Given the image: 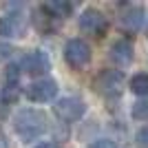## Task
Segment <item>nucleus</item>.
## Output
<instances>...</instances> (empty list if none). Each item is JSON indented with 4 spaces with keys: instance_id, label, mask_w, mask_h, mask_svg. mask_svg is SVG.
I'll return each mask as SVG.
<instances>
[{
    "instance_id": "obj_1",
    "label": "nucleus",
    "mask_w": 148,
    "mask_h": 148,
    "mask_svg": "<svg viewBox=\"0 0 148 148\" xmlns=\"http://www.w3.org/2000/svg\"><path fill=\"white\" fill-rule=\"evenodd\" d=\"M13 128L25 142H31L49 130V117L44 111L38 108H22L13 115Z\"/></svg>"
},
{
    "instance_id": "obj_2",
    "label": "nucleus",
    "mask_w": 148,
    "mask_h": 148,
    "mask_svg": "<svg viewBox=\"0 0 148 148\" xmlns=\"http://www.w3.org/2000/svg\"><path fill=\"white\" fill-rule=\"evenodd\" d=\"M77 25H80V31L84 36H91V38H104L106 31H108V20L102 11L97 9H84L80 13V20H77Z\"/></svg>"
},
{
    "instance_id": "obj_3",
    "label": "nucleus",
    "mask_w": 148,
    "mask_h": 148,
    "mask_svg": "<svg viewBox=\"0 0 148 148\" xmlns=\"http://www.w3.org/2000/svg\"><path fill=\"white\" fill-rule=\"evenodd\" d=\"M91 56H93L91 47H88L82 38L69 40L66 47H64V60H66V64L71 69H75V71H80V69L86 66L88 62H91Z\"/></svg>"
},
{
    "instance_id": "obj_4",
    "label": "nucleus",
    "mask_w": 148,
    "mask_h": 148,
    "mask_svg": "<svg viewBox=\"0 0 148 148\" xmlns=\"http://www.w3.org/2000/svg\"><path fill=\"white\" fill-rule=\"evenodd\" d=\"M27 31V16L22 11H9L0 16V38H22Z\"/></svg>"
},
{
    "instance_id": "obj_5",
    "label": "nucleus",
    "mask_w": 148,
    "mask_h": 148,
    "mask_svg": "<svg viewBox=\"0 0 148 148\" xmlns=\"http://www.w3.org/2000/svg\"><path fill=\"white\" fill-rule=\"evenodd\" d=\"M53 113H56L62 122H77V119L84 117L86 104H84L80 97H62V99L56 102Z\"/></svg>"
},
{
    "instance_id": "obj_6",
    "label": "nucleus",
    "mask_w": 148,
    "mask_h": 148,
    "mask_svg": "<svg viewBox=\"0 0 148 148\" xmlns=\"http://www.w3.org/2000/svg\"><path fill=\"white\" fill-rule=\"evenodd\" d=\"M18 69H22L27 75H44L51 69V60L44 51L33 49V51H29V53L22 56V62H20ZM22 71H20V73H22Z\"/></svg>"
},
{
    "instance_id": "obj_7",
    "label": "nucleus",
    "mask_w": 148,
    "mask_h": 148,
    "mask_svg": "<svg viewBox=\"0 0 148 148\" xmlns=\"http://www.w3.org/2000/svg\"><path fill=\"white\" fill-rule=\"evenodd\" d=\"M58 95V82L51 80V77H42V80H36L33 84L27 86V97L36 104H44V102H51V99Z\"/></svg>"
},
{
    "instance_id": "obj_8",
    "label": "nucleus",
    "mask_w": 148,
    "mask_h": 148,
    "mask_svg": "<svg viewBox=\"0 0 148 148\" xmlns=\"http://www.w3.org/2000/svg\"><path fill=\"white\" fill-rule=\"evenodd\" d=\"M122 84H124V75L122 71H111L106 69L95 77V91L106 95V97H113V95H119L122 91Z\"/></svg>"
},
{
    "instance_id": "obj_9",
    "label": "nucleus",
    "mask_w": 148,
    "mask_h": 148,
    "mask_svg": "<svg viewBox=\"0 0 148 148\" xmlns=\"http://www.w3.org/2000/svg\"><path fill=\"white\" fill-rule=\"evenodd\" d=\"M0 84H2V99L16 102L20 95V69L16 64H7L0 75Z\"/></svg>"
},
{
    "instance_id": "obj_10",
    "label": "nucleus",
    "mask_w": 148,
    "mask_h": 148,
    "mask_svg": "<svg viewBox=\"0 0 148 148\" xmlns=\"http://www.w3.org/2000/svg\"><path fill=\"white\" fill-rule=\"evenodd\" d=\"M111 60L117 64V66H128L133 58H135V49H133V42L130 40H117V42L111 44Z\"/></svg>"
},
{
    "instance_id": "obj_11",
    "label": "nucleus",
    "mask_w": 148,
    "mask_h": 148,
    "mask_svg": "<svg viewBox=\"0 0 148 148\" xmlns=\"http://www.w3.org/2000/svg\"><path fill=\"white\" fill-rule=\"evenodd\" d=\"M144 9L142 7H128L126 11L122 13V25L126 31H133V33H137V31L142 29L144 25Z\"/></svg>"
},
{
    "instance_id": "obj_12",
    "label": "nucleus",
    "mask_w": 148,
    "mask_h": 148,
    "mask_svg": "<svg viewBox=\"0 0 148 148\" xmlns=\"http://www.w3.org/2000/svg\"><path fill=\"white\" fill-rule=\"evenodd\" d=\"M42 9L49 13L51 18H69L73 13V5L66 2V0H49V2L42 5Z\"/></svg>"
},
{
    "instance_id": "obj_13",
    "label": "nucleus",
    "mask_w": 148,
    "mask_h": 148,
    "mask_svg": "<svg viewBox=\"0 0 148 148\" xmlns=\"http://www.w3.org/2000/svg\"><path fill=\"white\" fill-rule=\"evenodd\" d=\"M130 91L135 93V95H146L148 91V77L146 73H137L130 77Z\"/></svg>"
},
{
    "instance_id": "obj_14",
    "label": "nucleus",
    "mask_w": 148,
    "mask_h": 148,
    "mask_svg": "<svg viewBox=\"0 0 148 148\" xmlns=\"http://www.w3.org/2000/svg\"><path fill=\"white\" fill-rule=\"evenodd\" d=\"M146 111H148V104L144 102V99H139V102H135V104H133V108H130V115H133V119H139V122H144V119H146Z\"/></svg>"
},
{
    "instance_id": "obj_15",
    "label": "nucleus",
    "mask_w": 148,
    "mask_h": 148,
    "mask_svg": "<svg viewBox=\"0 0 148 148\" xmlns=\"http://www.w3.org/2000/svg\"><path fill=\"white\" fill-rule=\"evenodd\" d=\"M88 148H115V142H111V139H95V142L88 144Z\"/></svg>"
},
{
    "instance_id": "obj_16",
    "label": "nucleus",
    "mask_w": 148,
    "mask_h": 148,
    "mask_svg": "<svg viewBox=\"0 0 148 148\" xmlns=\"http://www.w3.org/2000/svg\"><path fill=\"white\" fill-rule=\"evenodd\" d=\"M135 142H137V148H146V128H139V130H137Z\"/></svg>"
},
{
    "instance_id": "obj_17",
    "label": "nucleus",
    "mask_w": 148,
    "mask_h": 148,
    "mask_svg": "<svg viewBox=\"0 0 148 148\" xmlns=\"http://www.w3.org/2000/svg\"><path fill=\"white\" fill-rule=\"evenodd\" d=\"M0 148H9V139H7V135L0 130Z\"/></svg>"
},
{
    "instance_id": "obj_18",
    "label": "nucleus",
    "mask_w": 148,
    "mask_h": 148,
    "mask_svg": "<svg viewBox=\"0 0 148 148\" xmlns=\"http://www.w3.org/2000/svg\"><path fill=\"white\" fill-rule=\"evenodd\" d=\"M36 148H60L58 144H51V142H47V144H40V146H36Z\"/></svg>"
},
{
    "instance_id": "obj_19",
    "label": "nucleus",
    "mask_w": 148,
    "mask_h": 148,
    "mask_svg": "<svg viewBox=\"0 0 148 148\" xmlns=\"http://www.w3.org/2000/svg\"><path fill=\"white\" fill-rule=\"evenodd\" d=\"M2 51H5V49H2V47H0V58H2Z\"/></svg>"
}]
</instances>
